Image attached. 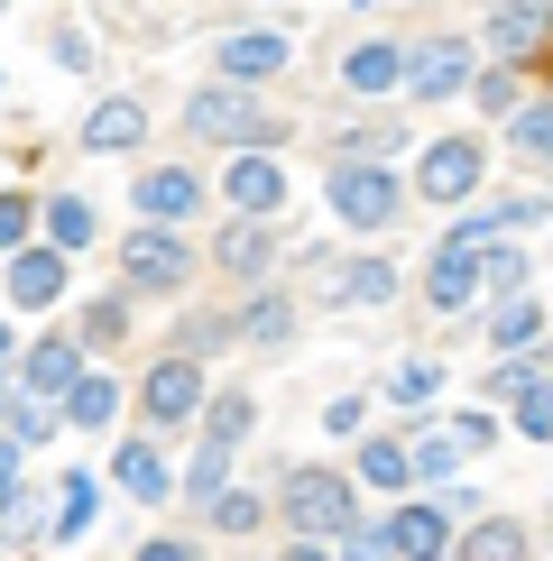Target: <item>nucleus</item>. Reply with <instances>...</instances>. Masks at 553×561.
Wrapping results in <instances>:
<instances>
[{
	"mask_svg": "<svg viewBox=\"0 0 553 561\" xmlns=\"http://www.w3.org/2000/svg\"><path fill=\"white\" fill-rule=\"evenodd\" d=\"M379 534H387V561H443V506H397Z\"/></svg>",
	"mask_w": 553,
	"mask_h": 561,
	"instance_id": "obj_9",
	"label": "nucleus"
},
{
	"mask_svg": "<svg viewBox=\"0 0 553 561\" xmlns=\"http://www.w3.org/2000/svg\"><path fill=\"white\" fill-rule=\"evenodd\" d=\"M452 460H461V442H452V433H425V442L406 451V470H415V479H443Z\"/></svg>",
	"mask_w": 553,
	"mask_h": 561,
	"instance_id": "obj_26",
	"label": "nucleus"
},
{
	"mask_svg": "<svg viewBox=\"0 0 553 561\" xmlns=\"http://www.w3.org/2000/svg\"><path fill=\"white\" fill-rule=\"evenodd\" d=\"M111 405H121L111 378H75V387H65V414H75V424H111Z\"/></svg>",
	"mask_w": 553,
	"mask_h": 561,
	"instance_id": "obj_22",
	"label": "nucleus"
},
{
	"mask_svg": "<svg viewBox=\"0 0 553 561\" xmlns=\"http://www.w3.org/2000/svg\"><path fill=\"white\" fill-rule=\"evenodd\" d=\"M213 525H222V534H249V525H259V497H240V488H222V497H213Z\"/></svg>",
	"mask_w": 553,
	"mask_h": 561,
	"instance_id": "obj_33",
	"label": "nucleus"
},
{
	"mask_svg": "<svg viewBox=\"0 0 553 561\" xmlns=\"http://www.w3.org/2000/svg\"><path fill=\"white\" fill-rule=\"evenodd\" d=\"M240 433H249V396H213L203 405V451H230Z\"/></svg>",
	"mask_w": 553,
	"mask_h": 561,
	"instance_id": "obj_18",
	"label": "nucleus"
},
{
	"mask_svg": "<svg viewBox=\"0 0 553 561\" xmlns=\"http://www.w3.org/2000/svg\"><path fill=\"white\" fill-rule=\"evenodd\" d=\"M461 75H471V46H461V37H425V46H415V56H406V92H415V102H443V92H461Z\"/></svg>",
	"mask_w": 553,
	"mask_h": 561,
	"instance_id": "obj_5",
	"label": "nucleus"
},
{
	"mask_svg": "<svg viewBox=\"0 0 553 561\" xmlns=\"http://www.w3.org/2000/svg\"><path fill=\"white\" fill-rule=\"evenodd\" d=\"M121 332H129V304H121V295L83 304V341H121Z\"/></svg>",
	"mask_w": 553,
	"mask_h": 561,
	"instance_id": "obj_30",
	"label": "nucleus"
},
{
	"mask_svg": "<svg viewBox=\"0 0 553 561\" xmlns=\"http://www.w3.org/2000/svg\"><path fill=\"white\" fill-rule=\"evenodd\" d=\"M138 561H194V552H184V543H148V552H138Z\"/></svg>",
	"mask_w": 553,
	"mask_h": 561,
	"instance_id": "obj_40",
	"label": "nucleus"
},
{
	"mask_svg": "<svg viewBox=\"0 0 553 561\" xmlns=\"http://www.w3.org/2000/svg\"><path fill=\"white\" fill-rule=\"evenodd\" d=\"M213 259H222L230 276H259V267H268V230H259V221H230V230H222V249H213Z\"/></svg>",
	"mask_w": 553,
	"mask_h": 561,
	"instance_id": "obj_17",
	"label": "nucleus"
},
{
	"mask_svg": "<svg viewBox=\"0 0 553 561\" xmlns=\"http://www.w3.org/2000/svg\"><path fill=\"white\" fill-rule=\"evenodd\" d=\"M276 56H286V37H276V28H240V37H230L222 46V65H230V75H276Z\"/></svg>",
	"mask_w": 553,
	"mask_h": 561,
	"instance_id": "obj_14",
	"label": "nucleus"
},
{
	"mask_svg": "<svg viewBox=\"0 0 553 561\" xmlns=\"http://www.w3.org/2000/svg\"><path fill=\"white\" fill-rule=\"evenodd\" d=\"M471 561H526V534L517 525H479L471 534Z\"/></svg>",
	"mask_w": 553,
	"mask_h": 561,
	"instance_id": "obj_27",
	"label": "nucleus"
},
{
	"mask_svg": "<svg viewBox=\"0 0 553 561\" xmlns=\"http://www.w3.org/2000/svg\"><path fill=\"white\" fill-rule=\"evenodd\" d=\"M230 203H240V221H268L276 203H286V175H276L268 157H240V167H230Z\"/></svg>",
	"mask_w": 553,
	"mask_h": 561,
	"instance_id": "obj_12",
	"label": "nucleus"
},
{
	"mask_svg": "<svg viewBox=\"0 0 553 561\" xmlns=\"http://www.w3.org/2000/svg\"><path fill=\"white\" fill-rule=\"evenodd\" d=\"M0 516H19V479H10V460H0Z\"/></svg>",
	"mask_w": 553,
	"mask_h": 561,
	"instance_id": "obj_39",
	"label": "nucleus"
},
{
	"mask_svg": "<svg viewBox=\"0 0 553 561\" xmlns=\"http://www.w3.org/2000/svg\"><path fill=\"white\" fill-rule=\"evenodd\" d=\"M517 424L535 433V442H553V387H535V396H526V414H517Z\"/></svg>",
	"mask_w": 553,
	"mask_h": 561,
	"instance_id": "obj_36",
	"label": "nucleus"
},
{
	"mask_svg": "<svg viewBox=\"0 0 553 561\" xmlns=\"http://www.w3.org/2000/svg\"><path fill=\"white\" fill-rule=\"evenodd\" d=\"M121 488H129V497H167L176 479H167V460H157L148 442H129V451H121Z\"/></svg>",
	"mask_w": 553,
	"mask_h": 561,
	"instance_id": "obj_19",
	"label": "nucleus"
},
{
	"mask_svg": "<svg viewBox=\"0 0 553 561\" xmlns=\"http://www.w3.org/2000/svg\"><path fill=\"white\" fill-rule=\"evenodd\" d=\"M360 479H379V488H406V442H360Z\"/></svg>",
	"mask_w": 553,
	"mask_h": 561,
	"instance_id": "obj_23",
	"label": "nucleus"
},
{
	"mask_svg": "<svg viewBox=\"0 0 553 561\" xmlns=\"http://www.w3.org/2000/svg\"><path fill=\"white\" fill-rule=\"evenodd\" d=\"M184 129H194V138H222V148H249V157H259L268 138H276V111H259V102H249L240 83H203L194 102H184Z\"/></svg>",
	"mask_w": 553,
	"mask_h": 561,
	"instance_id": "obj_1",
	"label": "nucleus"
},
{
	"mask_svg": "<svg viewBox=\"0 0 553 561\" xmlns=\"http://www.w3.org/2000/svg\"><path fill=\"white\" fill-rule=\"evenodd\" d=\"M29 433H37V414L19 405V387H0V460H10V451H19Z\"/></svg>",
	"mask_w": 553,
	"mask_h": 561,
	"instance_id": "obj_29",
	"label": "nucleus"
},
{
	"mask_svg": "<svg viewBox=\"0 0 553 561\" xmlns=\"http://www.w3.org/2000/svg\"><path fill=\"white\" fill-rule=\"evenodd\" d=\"M29 240V194H0V249Z\"/></svg>",
	"mask_w": 553,
	"mask_h": 561,
	"instance_id": "obj_37",
	"label": "nucleus"
},
{
	"mask_svg": "<svg viewBox=\"0 0 553 561\" xmlns=\"http://www.w3.org/2000/svg\"><path fill=\"white\" fill-rule=\"evenodd\" d=\"M121 267H129V286H176V276H184V240H176V230H129Z\"/></svg>",
	"mask_w": 553,
	"mask_h": 561,
	"instance_id": "obj_7",
	"label": "nucleus"
},
{
	"mask_svg": "<svg viewBox=\"0 0 553 561\" xmlns=\"http://www.w3.org/2000/svg\"><path fill=\"white\" fill-rule=\"evenodd\" d=\"M0 350H10V332H0Z\"/></svg>",
	"mask_w": 553,
	"mask_h": 561,
	"instance_id": "obj_42",
	"label": "nucleus"
},
{
	"mask_svg": "<svg viewBox=\"0 0 553 561\" xmlns=\"http://www.w3.org/2000/svg\"><path fill=\"white\" fill-rule=\"evenodd\" d=\"M517 148L535 157V167H553V102H535V111L517 121Z\"/></svg>",
	"mask_w": 553,
	"mask_h": 561,
	"instance_id": "obj_28",
	"label": "nucleus"
},
{
	"mask_svg": "<svg viewBox=\"0 0 553 561\" xmlns=\"http://www.w3.org/2000/svg\"><path fill=\"white\" fill-rule=\"evenodd\" d=\"M203 203V184L184 175V167H148L138 175V213H148V230H167V221H184Z\"/></svg>",
	"mask_w": 553,
	"mask_h": 561,
	"instance_id": "obj_8",
	"label": "nucleus"
},
{
	"mask_svg": "<svg viewBox=\"0 0 553 561\" xmlns=\"http://www.w3.org/2000/svg\"><path fill=\"white\" fill-rule=\"evenodd\" d=\"M341 561H387V534L379 525H351V534H341Z\"/></svg>",
	"mask_w": 553,
	"mask_h": 561,
	"instance_id": "obj_35",
	"label": "nucleus"
},
{
	"mask_svg": "<svg viewBox=\"0 0 553 561\" xmlns=\"http://www.w3.org/2000/svg\"><path fill=\"white\" fill-rule=\"evenodd\" d=\"M544 28H553V10H498V19H489V37H498V46H535Z\"/></svg>",
	"mask_w": 553,
	"mask_h": 561,
	"instance_id": "obj_25",
	"label": "nucleus"
},
{
	"mask_svg": "<svg viewBox=\"0 0 553 561\" xmlns=\"http://www.w3.org/2000/svg\"><path fill=\"white\" fill-rule=\"evenodd\" d=\"M479 259H489L479 276H489V286H498L507 304H517V286H526V259H517V249H479Z\"/></svg>",
	"mask_w": 553,
	"mask_h": 561,
	"instance_id": "obj_32",
	"label": "nucleus"
},
{
	"mask_svg": "<svg viewBox=\"0 0 553 561\" xmlns=\"http://www.w3.org/2000/svg\"><path fill=\"white\" fill-rule=\"evenodd\" d=\"M406 75V46H351V92H387V83H397Z\"/></svg>",
	"mask_w": 553,
	"mask_h": 561,
	"instance_id": "obj_15",
	"label": "nucleus"
},
{
	"mask_svg": "<svg viewBox=\"0 0 553 561\" xmlns=\"http://www.w3.org/2000/svg\"><path fill=\"white\" fill-rule=\"evenodd\" d=\"M387 286H397V267H379V259H341V267H323V276H314V295H323V304H379Z\"/></svg>",
	"mask_w": 553,
	"mask_h": 561,
	"instance_id": "obj_11",
	"label": "nucleus"
},
{
	"mask_svg": "<svg viewBox=\"0 0 553 561\" xmlns=\"http://www.w3.org/2000/svg\"><path fill=\"white\" fill-rule=\"evenodd\" d=\"M83 516H92V479L65 488V534H83Z\"/></svg>",
	"mask_w": 553,
	"mask_h": 561,
	"instance_id": "obj_38",
	"label": "nucleus"
},
{
	"mask_svg": "<svg viewBox=\"0 0 553 561\" xmlns=\"http://www.w3.org/2000/svg\"><path fill=\"white\" fill-rule=\"evenodd\" d=\"M471 286H479V240H461V230H452V240L433 249V276H425V295L443 304V313H461V304H471Z\"/></svg>",
	"mask_w": 553,
	"mask_h": 561,
	"instance_id": "obj_6",
	"label": "nucleus"
},
{
	"mask_svg": "<svg viewBox=\"0 0 553 561\" xmlns=\"http://www.w3.org/2000/svg\"><path fill=\"white\" fill-rule=\"evenodd\" d=\"M286 516L305 543H323V534H351V479H332V470H295L286 479Z\"/></svg>",
	"mask_w": 553,
	"mask_h": 561,
	"instance_id": "obj_2",
	"label": "nucleus"
},
{
	"mask_svg": "<svg viewBox=\"0 0 553 561\" xmlns=\"http://www.w3.org/2000/svg\"><path fill=\"white\" fill-rule=\"evenodd\" d=\"M138 129H148V121H138L129 102H111V111H92V121H83L92 148H138Z\"/></svg>",
	"mask_w": 553,
	"mask_h": 561,
	"instance_id": "obj_20",
	"label": "nucleus"
},
{
	"mask_svg": "<svg viewBox=\"0 0 553 561\" xmlns=\"http://www.w3.org/2000/svg\"><path fill=\"white\" fill-rule=\"evenodd\" d=\"M286 561H332V552H323V543H295V552H286Z\"/></svg>",
	"mask_w": 553,
	"mask_h": 561,
	"instance_id": "obj_41",
	"label": "nucleus"
},
{
	"mask_svg": "<svg viewBox=\"0 0 553 561\" xmlns=\"http://www.w3.org/2000/svg\"><path fill=\"white\" fill-rule=\"evenodd\" d=\"M230 332H259V341H276V332H286V295H259V304H249V322H230Z\"/></svg>",
	"mask_w": 553,
	"mask_h": 561,
	"instance_id": "obj_34",
	"label": "nucleus"
},
{
	"mask_svg": "<svg viewBox=\"0 0 553 561\" xmlns=\"http://www.w3.org/2000/svg\"><path fill=\"white\" fill-rule=\"evenodd\" d=\"M75 387V341H37L29 350V396H65Z\"/></svg>",
	"mask_w": 553,
	"mask_h": 561,
	"instance_id": "obj_16",
	"label": "nucleus"
},
{
	"mask_svg": "<svg viewBox=\"0 0 553 561\" xmlns=\"http://www.w3.org/2000/svg\"><path fill=\"white\" fill-rule=\"evenodd\" d=\"M10 295L19 304H56L65 295V259H56V249H29V259L10 267Z\"/></svg>",
	"mask_w": 553,
	"mask_h": 561,
	"instance_id": "obj_13",
	"label": "nucleus"
},
{
	"mask_svg": "<svg viewBox=\"0 0 553 561\" xmlns=\"http://www.w3.org/2000/svg\"><path fill=\"white\" fill-rule=\"evenodd\" d=\"M397 175H379V167H332V213L351 221V230H379V221H397Z\"/></svg>",
	"mask_w": 553,
	"mask_h": 561,
	"instance_id": "obj_3",
	"label": "nucleus"
},
{
	"mask_svg": "<svg viewBox=\"0 0 553 561\" xmlns=\"http://www.w3.org/2000/svg\"><path fill=\"white\" fill-rule=\"evenodd\" d=\"M184 414H203V378L184 359H157L148 368V424H184Z\"/></svg>",
	"mask_w": 553,
	"mask_h": 561,
	"instance_id": "obj_10",
	"label": "nucleus"
},
{
	"mask_svg": "<svg viewBox=\"0 0 553 561\" xmlns=\"http://www.w3.org/2000/svg\"><path fill=\"white\" fill-rule=\"evenodd\" d=\"M222 479H230V451H203L194 470H184V497H203V506H213V497H222Z\"/></svg>",
	"mask_w": 553,
	"mask_h": 561,
	"instance_id": "obj_31",
	"label": "nucleus"
},
{
	"mask_svg": "<svg viewBox=\"0 0 553 561\" xmlns=\"http://www.w3.org/2000/svg\"><path fill=\"white\" fill-rule=\"evenodd\" d=\"M535 332H544V313H535L526 295H517V304H498V322H489V341H498V350H535Z\"/></svg>",
	"mask_w": 553,
	"mask_h": 561,
	"instance_id": "obj_21",
	"label": "nucleus"
},
{
	"mask_svg": "<svg viewBox=\"0 0 553 561\" xmlns=\"http://www.w3.org/2000/svg\"><path fill=\"white\" fill-rule=\"evenodd\" d=\"M415 194H433V203L479 194V138H433L425 167H415Z\"/></svg>",
	"mask_w": 553,
	"mask_h": 561,
	"instance_id": "obj_4",
	"label": "nucleus"
},
{
	"mask_svg": "<svg viewBox=\"0 0 553 561\" xmlns=\"http://www.w3.org/2000/svg\"><path fill=\"white\" fill-rule=\"evenodd\" d=\"M46 230H56V249H83L92 240V203H75V194L46 203Z\"/></svg>",
	"mask_w": 553,
	"mask_h": 561,
	"instance_id": "obj_24",
	"label": "nucleus"
}]
</instances>
